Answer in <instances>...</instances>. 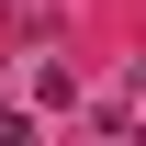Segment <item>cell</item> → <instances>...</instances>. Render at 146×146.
<instances>
[{"instance_id":"6da1fadb","label":"cell","mask_w":146,"mask_h":146,"mask_svg":"<svg viewBox=\"0 0 146 146\" xmlns=\"http://www.w3.org/2000/svg\"><path fill=\"white\" fill-rule=\"evenodd\" d=\"M0 146H34V124H23V112H0Z\"/></svg>"}]
</instances>
